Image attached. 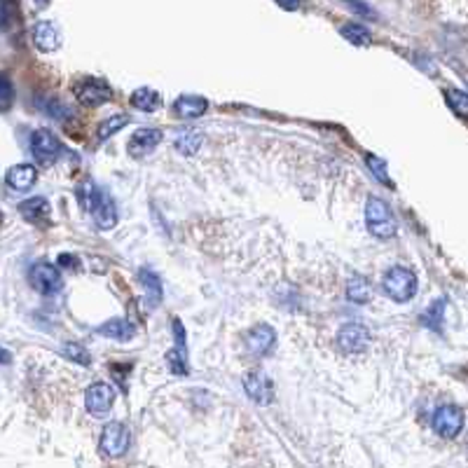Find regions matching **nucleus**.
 I'll list each match as a JSON object with an SVG mask.
<instances>
[{"mask_svg": "<svg viewBox=\"0 0 468 468\" xmlns=\"http://www.w3.org/2000/svg\"><path fill=\"white\" fill-rule=\"evenodd\" d=\"M78 199L103 232H108V229L118 225V206H115L113 197L103 188H98L94 181L82 183L78 188Z\"/></svg>", "mask_w": 468, "mask_h": 468, "instance_id": "f257e3e1", "label": "nucleus"}, {"mask_svg": "<svg viewBox=\"0 0 468 468\" xmlns=\"http://www.w3.org/2000/svg\"><path fill=\"white\" fill-rule=\"evenodd\" d=\"M365 222L367 229L379 236V239H391L396 234V220L394 213H391L389 204L379 197H370L365 204Z\"/></svg>", "mask_w": 468, "mask_h": 468, "instance_id": "f03ea898", "label": "nucleus"}, {"mask_svg": "<svg viewBox=\"0 0 468 468\" xmlns=\"http://www.w3.org/2000/svg\"><path fill=\"white\" fill-rule=\"evenodd\" d=\"M382 288L394 302H408L417 293V276L405 267H391L382 279Z\"/></svg>", "mask_w": 468, "mask_h": 468, "instance_id": "7ed1b4c3", "label": "nucleus"}, {"mask_svg": "<svg viewBox=\"0 0 468 468\" xmlns=\"http://www.w3.org/2000/svg\"><path fill=\"white\" fill-rule=\"evenodd\" d=\"M129 445H132V433H129V428L122 424V421L105 424L101 433V452L105 457H110V459L125 457Z\"/></svg>", "mask_w": 468, "mask_h": 468, "instance_id": "20e7f679", "label": "nucleus"}, {"mask_svg": "<svg viewBox=\"0 0 468 468\" xmlns=\"http://www.w3.org/2000/svg\"><path fill=\"white\" fill-rule=\"evenodd\" d=\"M433 431L440 435V438H457L459 431L464 426V412L457 408V405H440L438 410L433 412Z\"/></svg>", "mask_w": 468, "mask_h": 468, "instance_id": "39448f33", "label": "nucleus"}, {"mask_svg": "<svg viewBox=\"0 0 468 468\" xmlns=\"http://www.w3.org/2000/svg\"><path fill=\"white\" fill-rule=\"evenodd\" d=\"M30 152H33V157L40 164L45 166L55 164L61 152L59 138L52 132H47V129H38V132H33V136H30Z\"/></svg>", "mask_w": 468, "mask_h": 468, "instance_id": "423d86ee", "label": "nucleus"}, {"mask_svg": "<svg viewBox=\"0 0 468 468\" xmlns=\"http://www.w3.org/2000/svg\"><path fill=\"white\" fill-rule=\"evenodd\" d=\"M75 96H78V101L84 103V105H101L105 101H110L113 96V89L110 84L105 80H98V78H84L75 84Z\"/></svg>", "mask_w": 468, "mask_h": 468, "instance_id": "0eeeda50", "label": "nucleus"}, {"mask_svg": "<svg viewBox=\"0 0 468 468\" xmlns=\"http://www.w3.org/2000/svg\"><path fill=\"white\" fill-rule=\"evenodd\" d=\"M28 281H30V286L35 290H40L42 295H52L61 288V274L57 267H52L50 263H35L30 267Z\"/></svg>", "mask_w": 468, "mask_h": 468, "instance_id": "6e6552de", "label": "nucleus"}, {"mask_svg": "<svg viewBox=\"0 0 468 468\" xmlns=\"http://www.w3.org/2000/svg\"><path fill=\"white\" fill-rule=\"evenodd\" d=\"M113 403H115V391L110 384H105V382H96V384H91L87 389V394H84V405H87V410L91 414H96V417L108 414Z\"/></svg>", "mask_w": 468, "mask_h": 468, "instance_id": "1a4fd4ad", "label": "nucleus"}, {"mask_svg": "<svg viewBox=\"0 0 468 468\" xmlns=\"http://www.w3.org/2000/svg\"><path fill=\"white\" fill-rule=\"evenodd\" d=\"M337 342H340V347L347 351V354H360V351H365V347L370 344V333L360 324H347L337 333Z\"/></svg>", "mask_w": 468, "mask_h": 468, "instance_id": "9d476101", "label": "nucleus"}, {"mask_svg": "<svg viewBox=\"0 0 468 468\" xmlns=\"http://www.w3.org/2000/svg\"><path fill=\"white\" fill-rule=\"evenodd\" d=\"M244 389H246L251 401L258 405H270L274 398V387H272L270 377L260 370H253L244 377Z\"/></svg>", "mask_w": 468, "mask_h": 468, "instance_id": "9b49d317", "label": "nucleus"}, {"mask_svg": "<svg viewBox=\"0 0 468 468\" xmlns=\"http://www.w3.org/2000/svg\"><path fill=\"white\" fill-rule=\"evenodd\" d=\"M274 342H276V333H274V328L267 324H258L256 328H251L246 335V347L251 354H256V356L270 354L274 349Z\"/></svg>", "mask_w": 468, "mask_h": 468, "instance_id": "f8f14e48", "label": "nucleus"}, {"mask_svg": "<svg viewBox=\"0 0 468 468\" xmlns=\"http://www.w3.org/2000/svg\"><path fill=\"white\" fill-rule=\"evenodd\" d=\"M159 141H162V132H159V129L143 127V129H138V132H134L127 150H129V155H134V157H145L148 152L157 148Z\"/></svg>", "mask_w": 468, "mask_h": 468, "instance_id": "ddd939ff", "label": "nucleus"}, {"mask_svg": "<svg viewBox=\"0 0 468 468\" xmlns=\"http://www.w3.org/2000/svg\"><path fill=\"white\" fill-rule=\"evenodd\" d=\"M173 333H176V349L169 351V370L173 375H186L188 372V347H186V331L178 319L173 321Z\"/></svg>", "mask_w": 468, "mask_h": 468, "instance_id": "4468645a", "label": "nucleus"}, {"mask_svg": "<svg viewBox=\"0 0 468 468\" xmlns=\"http://www.w3.org/2000/svg\"><path fill=\"white\" fill-rule=\"evenodd\" d=\"M173 110L181 120H195L209 110V101L197 94H183L178 101L173 103Z\"/></svg>", "mask_w": 468, "mask_h": 468, "instance_id": "2eb2a0df", "label": "nucleus"}, {"mask_svg": "<svg viewBox=\"0 0 468 468\" xmlns=\"http://www.w3.org/2000/svg\"><path fill=\"white\" fill-rule=\"evenodd\" d=\"M30 38H33V45L40 52H55L59 47V30L50 21H38L30 30Z\"/></svg>", "mask_w": 468, "mask_h": 468, "instance_id": "dca6fc26", "label": "nucleus"}, {"mask_svg": "<svg viewBox=\"0 0 468 468\" xmlns=\"http://www.w3.org/2000/svg\"><path fill=\"white\" fill-rule=\"evenodd\" d=\"M5 181L12 190H21L24 193V190L33 188V183L38 181V171L33 164H17L7 171Z\"/></svg>", "mask_w": 468, "mask_h": 468, "instance_id": "f3484780", "label": "nucleus"}, {"mask_svg": "<svg viewBox=\"0 0 468 468\" xmlns=\"http://www.w3.org/2000/svg\"><path fill=\"white\" fill-rule=\"evenodd\" d=\"M96 333L103 337H110V340H118V342H129L134 337L136 328L134 324H129L127 319H110V321H105Z\"/></svg>", "mask_w": 468, "mask_h": 468, "instance_id": "a211bd4d", "label": "nucleus"}, {"mask_svg": "<svg viewBox=\"0 0 468 468\" xmlns=\"http://www.w3.org/2000/svg\"><path fill=\"white\" fill-rule=\"evenodd\" d=\"M19 213L28 222H45L50 216V204H47V199H42V197H30L26 202H21Z\"/></svg>", "mask_w": 468, "mask_h": 468, "instance_id": "6ab92c4d", "label": "nucleus"}, {"mask_svg": "<svg viewBox=\"0 0 468 468\" xmlns=\"http://www.w3.org/2000/svg\"><path fill=\"white\" fill-rule=\"evenodd\" d=\"M138 281L143 283L145 295H148V302L152 307H157L162 302V281H159V276L155 272L148 270V267H141V270H138Z\"/></svg>", "mask_w": 468, "mask_h": 468, "instance_id": "aec40b11", "label": "nucleus"}, {"mask_svg": "<svg viewBox=\"0 0 468 468\" xmlns=\"http://www.w3.org/2000/svg\"><path fill=\"white\" fill-rule=\"evenodd\" d=\"M159 103H162V98H159L157 91L150 89V87H141V89H136L134 94H132V105H134V108H138V110H143V113L157 110Z\"/></svg>", "mask_w": 468, "mask_h": 468, "instance_id": "412c9836", "label": "nucleus"}, {"mask_svg": "<svg viewBox=\"0 0 468 468\" xmlns=\"http://www.w3.org/2000/svg\"><path fill=\"white\" fill-rule=\"evenodd\" d=\"M347 297L356 304L370 302L372 286L367 283V279H363V276H354V279H349V283H347Z\"/></svg>", "mask_w": 468, "mask_h": 468, "instance_id": "4be33fe9", "label": "nucleus"}, {"mask_svg": "<svg viewBox=\"0 0 468 468\" xmlns=\"http://www.w3.org/2000/svg\"><path fill=\"white\" fill-rule=\"evenodd\" d=\"M202 143H204L202 132H181L178 138H176V150H178L181 155L190 157V155H197Z\"/></svg>", "mask_w": 468, "mask_h": 468, "instance_id": "5701e85b", "label": "nucleus"}, {"mask_svg": "<svg viewBox=\"0 0 468 468\" xmlns=\"http://www.w3.org/2000/svg\"><path fill=\"white\" fill-rule=\"evenodd\" d=\"M129 125V118L127 115H110V118H105L101 125H98V129H96V138L98 141H108V138L113 136V134H118L120 129H125Z\"/></svg>", "mask_w": 468, "mask_h": 468, "instance_id": "b1692460", "label": "nucleus"}, {"mask_svg": "<svg viewBox=\"0 0 468 468\" xmlns=\"http://www.w3.org/2000/svg\"><path fill=\"white\" fill-rule=\"evenodd\" d=\"M443 321H445V300L440 297V300L431 302V307L421 314V324L426 328H433V331H440Z\"/></svg>", "mask_w": 468, "mask_h": 468, "instance_id": "393cba45", "label": "nucleus"}, {"mask_svg": "<svg viewBox=\"0 0 468 468\" xmlns=\"http://www.w3.org/2000/svg\"><path fill=\"white\" fill-rule=\"evenodd\" d=\"M342 35L347 38L351 45H370L372 35L363 24H344L342 26Z\"/></svg>", "mask_w": 468, "mask_h": 468, "instance_id": "a878e982", "label": "nucleus"}, {"mask_svg": "<svg viewBox=\"0 0 468 468\" xmlns=\"http://www.w3.org/2000/svg\"><path fill=\"white\" fill-rule=\"evenodd\" d=\"M447 103H450V108L459 115V118L466 120V115H468V96H466V91H462V89L447 91Z\"/></svg>", "mask_w": 468, "mask_h": 468, "instance_id": "bb28decb", "label": "nucleus"}, {"mask_svg": "<svg viewBox=\"0 0 468 468\" xmlns=\"http://www.w3.org/2000/svg\"><path fill=\"white\" fill-rule=\"evenodd\" d=\"M61 354H64L68 360H75V363H82V365H89V351L82 347L78 342H66L64 349H61Z\"/></svg>", "mask_w": 468, "mask_h": 468, "instance_id": "cd10ccee", "label": "nucleus"}, {"mask_svg": "<svg viewBox=\"0 0 468 468\" xmlns=\"http://www.w3.org/2000/svg\"><path fill=\"white\" fill-rule=\"evenodd\" d=\"M365 162H367V166H370V171L375 173V178H379L382 183H384V186H394V183H391V178H389V173H387V162L382 157H375V155H367L365 157Z\"/></svg>", "mask_w": 468, "mask_h": 468, "instance_id": "c85d7f7f", "label": "nucleus"}, {"mask_svg": "<svg viewBox=\"0 0 468 468\" xmlns=\"http://www.w3.org/2000/svg\"><path fill=\"white\" fill-rule=\"evenodd\" d=\"M14 103V87L7 75L0 73V110H10Z\"/></svg>", "mask_w": 468, "mask_h": 468, "instance_id": "c756f323", "label": "nucleus"}, {"mask_svg": "<svg viewBox=\"0 0 468 468\" xmlns=\"http://www.w3.org/2000/svg\"><path fill=\"white\" fill-rule=\"evenodd\" d=\"M347 3L351 5V10H356V12H360V14H365V17H375V12H372L365 3H358V0H347Z\"/></svg>", "mask_w": 468, "mask_h": 468, "instance_id": "7c9ffc66", "label": "nucleus"}, {"mask_svg": "<svg viewBox=\"0 0 468 468\" xmlns=\"http://www.w3.org/2000/svg\"><path fill=\"white\" fill-rule=\"evenodd\" d=\"M276 3H279L283 10H297V7H300V0H276Z\"/></svg>", "mask_w": 468, "mask_h": 468, "instance_id": "2f4dec72", "label": "nucleus"}, {"mask_svg": "<svg viewBox=\"0 0 468 468\" xmlns=\"http://www.w3.org/2000/svg\"><path fill=\"white\" fill-rule=\"evenodd\" d=\"M10 360H12V354L7 349L0 347V363H10Z\"/></svg>", "mask_w": 468, "mask_h": 468, "instance_id": "473e14b6", "label": "nucleus"}, {"mask_svg": "<svg viewBox=\"0 0 468 468\" xmlns=\"http://www.w3.org/2000/svg\"><path fill=\"white\" fill-rule=\"evenodd\" d=\"M47 3H50V0H35V5H38V7H45Z\"/></svg>", "mask_w": 468, "mask_h": 468, "instance_id": "72a5a7b5", "label": "nucleus"}]
</instances>
